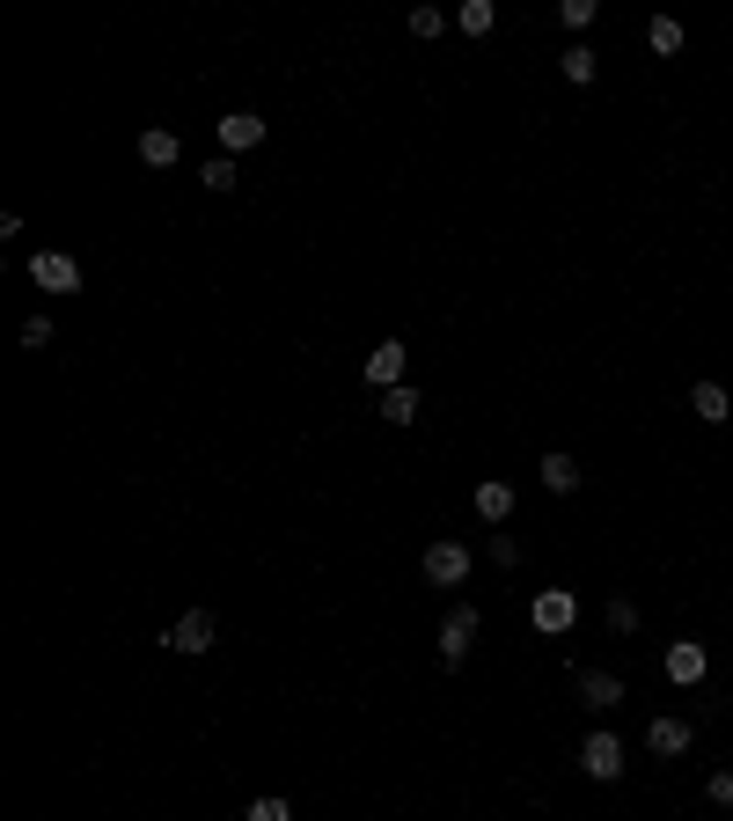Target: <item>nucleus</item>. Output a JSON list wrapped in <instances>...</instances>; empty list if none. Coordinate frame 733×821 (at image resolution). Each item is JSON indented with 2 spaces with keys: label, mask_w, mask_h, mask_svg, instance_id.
Listing matches in <instances>:
<instances>
[{
  "label": "nucleus",
  "mask_w": 733,
  "mask_h": 821,
  "mask_svg": "<svg viewBox=\"0 0 733 821\" xmlns=\"http://www.w3.org/2000/svg\"><path fill=\"white\" fill-rule=\"evenodd\" d=\"M213 638H220V624L206 616V609H184L170 631H162V646L170 652H184V660H198V652H213Z\"/></svg>",
  "instance_id": "nucleus-1"
},
{
  "label": "nucleus",
  "mask_w": 733,
  "mask_h": 821,
  "mask_svg": "<svg viewBox=\"0 0 733 821\" xmlns=\"http://www.w3.org/2000/svg\"><path fill=\"white\" fill-rule=\"evenodd\" d=\"M580 771L594 777V785H616V777H624V741H616V733H586L580 741Z\"/></svg>",
  "instance_id": "nucleus-2"
},
{
  "label": "nucleus",
  "mask_w": 733,
  "mask_h": 821,
  "mask_svg": "<svg viewBox=\"0 0 733 821\" xmlns=\"http://www.w3.org/2000/svg\"><path fill=\"white\" fill-rule=\"evenodd\" d=\"M528 624H536L543 638H558V631H572V624H580V602H572L565 587H543L536 602H528Z\"/></svg>",
  "instance_id": "nucleus-3"
},
{
  "label": "nucleus",
  "mask_w": 733,
  "mask_h": 821,
  "mask_svg": "<svg viewBox=\"0 0 733 821\" xmlns=\"http://www.w3.org/2000/svg\"><path fill=\"white\" fill-rule=\"evenodd\" d=\"M469 638H477V609L455 602L447 616H440V660H447V668H463V660H469Z\"/></svg>",
  "instance_id": "nucleus-4"
},
{
  "label": "nucleus",
  "mask_w": 733,
  "mask_h": 821,
  "mask_svg": "<svg viewBox=\"0 0 733 821\" xmlns=\"http://www.w3.org/2000/svg\"><path fill=\"white\" fill-rule=\"evenodd\" d=\"M30 279H37L45 293H73L81 287V265H73L67 250H37V257H30Z\"/></svg>",
  "instance_id": "nucleus-5"
},
{
  "label": "nucleus",
  "mask_w": 733,
  "mask_h": 821,
  "mask_svg": "<svg viewBox=\"0 0 733 821\" xmlns=\"http://www.w3.org/2000/svg\"><path fill=\"white\" fill-rule=\"evenodd\" d=\"M426 580L433 587H463L469 580V551L463 543H426Z\"/></svg>",
  "instance_id": "nucleus-6"
},
{
  "label": "nucleus",
  "mask_w": 733,
  "mask_h": 821,
  "mask_svg": "<svg viewBox=\"0 0 733 821\" xmlns=\"http://www.w3.org/2000/svg\"><path fill=\"white\" fill-rule=\"evenodd\" d=\"M249 147H265V118L257 111H228L220 118V154H249Z\"/></svg>",
  "instance_id": "nucleus-7"
},
{
  "label": "nucleus",
  "mask_w": 733,
  "mask_h": 821,
  "mask_svg": "<svg viewBox=\"0 0 733 821\" xmlns=\"http://www.w3.org/2000/svg\"><path fill=\"white\" fill-rule=\"evenodd\" d=\"M404 360H411V352H404L396 338H382L374 352H366V382L374 389H404Z\"/></svg>",
  "instance_id": "nucleus-8"
},
{
  "label": "nucleus",
  "mask_w": 733,
  "mask_h": 821,
  "mask_svg": "<svg viewBox=\"0 0 733 821\" xmlns=\"http://www.w3.org/2000/svg\"><path fill=\"white\" fill-rule=\"evenodd\" d=\"M705 668H711V652L697 646V638H675V646H667V682H705Z\"/></svg>",
  "instance_id": "nucleus-9"
},
{
  "label": "nucleus",
  "mask_w": 733,
  "mask_h": 821,
  "mask_svg": "<svg viewBox=\"0 0 733 821\" xmlns=\"http://www.w3.org/2000/svg\"><path fill=\"white\" fill-rule=\"evenodd\" d=\"M176 154H184V140H176L170 125H147L140 132V162L147 170H176Z\"/></svg>",
  "instance_id": "nucleus-10"
},
{
  "label": "nucleus",
  "mask_w": 733,
  "mask_h": 821,
  "mask_svg": "<svg viewBox=\"0 0 733 821\" xmlns=\"http://www.w3.org/2000/svg\"><path fill=\"white\" fill-rule=\"evenodd\" d=\"M580 697H586V712H609V704H624V682L609 668H580Z\"/></svg>",
  "instance_id": "nucleus-11"
},
{
  "label": "nucleus",
  "mask_w": 733,
  "mask_h": 821,
  "mask_svg": "<svg viewBox=\"0 0 733 821\" xmlns=\"http://www.w3.org/2000/svg\"><path fill=\"white\" fill-rule=\"evenodd\" d=\"M689 410H697L705 426H726V418H733V396H726L719 382H697V389H689Z\"/></svg>",
  "instance_id": "nucleus-12"
},
{
  "label": "nucleus",
  "mask_w": 733,
  "mask_h": 821,
  "mask_svg": "<svg viewBox=\"0 0 733 821\" xmlns=\"http://www.w3.org/2000/svg\"><path fill=\"white\" fill-rule=\"evenodd\" d=\"M645 749L653 755H689V719H653L645 726Z\"/></svg>",
  "instance_id": "nucleus-13"
},
{
  "label": "nucleus",
  "mask_w": 733,
  "mask_h": 821,
  "mask_svg": "<svg viewBox=\"0 0 733 821\" xmlns=\"http://www.w3.org/2000/svg\"><path fill=\"white\" fill-rule=\"evenodd\" d=\"M477 513H485V521H513V484L485 477V484H477Z\"/></svg>",
  "instance_id": "nucleus-14"
},
{
  "label": "nucleus",
  "mask_w": 733,
  "mask_h": 821,
  "mask_svg": "<svg viewBox=\"0 0 733 821\" xmlns=\"http://www.w3.org/2000/svg\"><path fill=\"white\" fill-rule=\"evenodd\" d=\"M198 184H206V192H213V198H228V192H235V184H243V170H235V154H213V162L198 170Z\"/></svg>",
  "instance_id": "nucleus-15"
},
{
  "label": "nucleus",
  "mask_w": 733,
  "mask_h": 821,
  "mask_svg": "<svg viewBox=\"0 0 733 821\" xmlns=\"http://www.w3.org/2000/svg\"><path fill=\"white\" fill-rule=\"evenodd\" d=\"M491 23H499L491 0H463V8H455V30H463V37H491Z\"/></svg>",
  "instance_id": "nucleus-16"
},
{
  "label": "nucleus",
  "mask_w": 733,
  "mask_h": 821,
  "mask_svg": "<svg viewBox=\"0 0 733 821\" xmlns=\"http://www.w3.org/2000/svg\"><path fill=\"white\" fill-rule=\"evenodd\" d=\"M536 470H543V492H580V462L572 455H543Z\"/></svg>",
  "instance_id": "nucleus-17"
},
{
  "label": "nucleus",
  "mask_w": 733,
  "mask_h": 821,
  "mask_svg": "<svg viewBox=\"0 0 733 821\" xmlns=\"http://www.w3.org/2000/svg\"><path fill=\"white\" fill-rule=\"evenodd\" d=\"M418 410H426V404H418L411 382H404V389H382V418H389V426H411Z\"/></svg>",
  "instance_id": "nucleus-18"
},
{
  "label": "nucleus",
  "mask_w": 733,
  "mask_h": 821,
  "mask_svg": "<svg viewBox=\"0 0 733 821\" xmlns=\"http://www.w3.org/2000/svg\"><path fill=\"white\" fill-rule=\"evenodd\" d=\"M645 45H653L660 59H675V51H683V23H675V15H653V23H645Z\"/></svg>",
  "instance_id": "nucleus-19"
},
{
  "label": "nucleus",
  "mask_w": 733,
  "mask_h": 821,
  "mask_svg": "<svg viewBox=\"0 0 733 821\" xmlns=\"http://www.w3.org/2000/svg\"><path fill=\"white\" fill-rule=\"evenodd\" d=\"M558 67H565V81H572V89H586V81H594V67H602V51L572 45V51H565V59H558Z\"/></svg>",
  "instance_id": "nucleus-20"
},
{
  "label": "nucleus",
  "mask_w": 733,
  "mask_h": 821,
  "mask_svg": "<svg viewBox=\"0 0 733 821\" xmlns=\"http://www.w3.org/2000/svg\"><path fill=\"white\" fill-rule=\"evenodd\" d=\"M243 821H293V807H287V799H271V793H265V799H249V814H243Z\"/></svg>",
  "instance_id": "nucleus-21"
},
{
  "label": "nucleus",
  "mask_w": 733,
  "mask_h": 821,
  "mask_svg": "<svg viewBox=\"0 0 733 821\" xmlns=\"http://www.w3.org/2000/svg\"><path fill=\"white\" fill-rule=\"evenodd\" d=\"M558 23L565 30H586V23H594V0H558Z\"/></svg>",
  "instance_id": "nucleus-22"
},
{
  "label": "nucleus",
  "mask_w": 733,
  "mask_h": 821,
  "mask_svg": "<svg viewBox=\"0 0 733 821\" xmlns=\"http://www.w3.org/2000/svg\"><path fill=\"white\" fill-rule=\"evenodd\" d=\"M440 30H447L440 8H411V37H440Z\"/></svg>",
  "instance_id": "nucleus-23"
},
{
  "label": "nucleus",
  "mask_w": 733,
  "mask_h": 821,
  "mask_svg": "<svg viewBox=\"0 0 733 821\" xmlns=\"http://www.w3.org/2000/svg\"><path fill=\"white\" fill-rule=\"evenodd\" d=\"M23 345H30V352H45V345H51V315H30V323H23Z\"/></svg>",
  "instance_id": "nucleus-24"
},
{
  "label": "nucleus",
  "mask_w": 733,
  "mask_h": 821,
  "mask_svg": "<svg viewBox=\"0 0 733 821\" xmlns=\"http://www.w3.org/2000/svg\"><path fill=\"white\" fill-rule=\"evenodd\" d=\"M491 557H499V565H507V573H513V565H521V543H513V535L499 529V535H491Z\"/></svg>",
  "instance_id": "nucleus-25"
},
{
  "label": "nucleus",
  "mask_w": 733,
  "mask_h": 821,
  "mask_svg": "<svg viewBox=\"0 0 733 821\" xmlns=\"http://www.w3.org/2000/svg\"><path fill=\"white\" fill-rule=\"evenodd\" d=\"M705 793H711V807H733V771H711Z\"/></svg>",
  "instance_id": "nucleus-26"
},
{
  "label": "nucleus",
  "mask_w": 733,
  "mask_h": 821,
  "mask_svg": "<svg viewBox=\"0 0 733 821\" xmlns=\"http://www.w3.org/2000/svg\"><path fill=\"white\" fill-rule=\"evenodd\" d=\"M609 631H638V609L631 602H609Z\"/></svg>",
  "instance_id": "nucleus-27"
},
{
  "label": "nucleus",
  "mask_w": 733,
  "mask_h": 821,
  "mask_svg": "<svg viewBox=\"0 0 733 821\" xmlns=\"http://www.w3.org/2000/svg\"><path fill=\"white\" fill-rule=\"evenodd\" d=\"M726 821H733V807H726Z\"/></svg>",
  "instance_id": "nucleus-28"
}]
</instances>
